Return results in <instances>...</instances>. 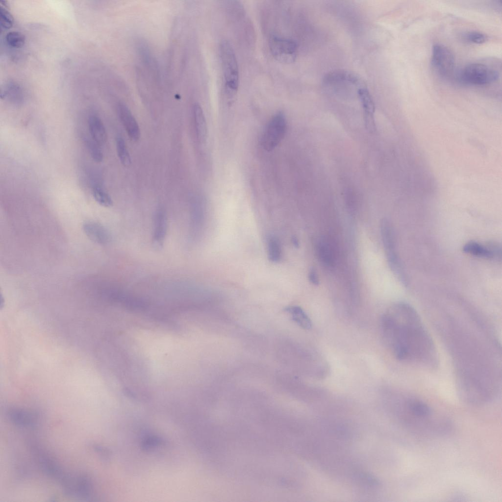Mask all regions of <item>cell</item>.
<instances>
[{
    "instance_id": "1",
    "label": "cell",
    "mask_w": 502,
    "mask_h": 502,
    "mask_svg": "<svg viewBox=\"0 0 502 502\" xmlns=\"http://www.w3.org/2000/svg\"><path fill=\"white\" fill-rule=\"evenodd\" d=\"M380 325L383 339L397 359L426 368L436 366L438 355L434 343L411 305L393 304L383 315Z\"/></svg>"
},
{
    "instance_id": "2",
    "label": "cell",
    "mask_w": 502,
    "mask_h": 502,
    "mask_svg": "<svg viewBox=\"0 0 502 502\" xmlns=\"http://www.w3.org/2000/svg\"><path fill=\"white\" fill-rule=\"evenodd\" d=\"M225 89L226 95L233 98L236 94L239 86V68L236 57L230 43L221 41L219 47Z\"/></svg>"
},
{
    "instance_id": "3",
    "label": "cell",
    "mask_w": 502,
    "mask_h": 502,
    "mask_svg": "<svg viewBox=\"0 0 502 502\" xmlns=\"http://www.w3.org/2000/svg\"><path fill=\"white\" fill-rule=\"evenodd\" d=\"M498 72L482 63H474L466 65L461 71L459 77L464 83L476 86L486 85L496 81Z\"/></svg>"
},
{
    "instance_id": "4",
    "label": "cell",
    "mask_w": 502,
    "mask_h": 502,
    "mask_svg": "<svg viewBox=\"0 0 502 502\" xmlns=\"http://www.w3.org/2000/svg\"><path fill=\"white\" fill-rule=\"evenodd\" d=\"M286 126L285 116L282 112H278L271 118L262 139V144L265 150L272 151L278 145L284 136Z\"/></svg>"
},
{
    "instance_id": "5",
    "label": "cell",
    "mask_w": 502,
    "mask_h": 502,
    "mask_svg": "<svg viewBox=\"0 0 502 502\" xmlns=\"http://www.w3.org/2000/svg\"><path fill=\"white\" fill-rule=\"evenodd\" d=\"M269 45L271 54L277 61L290 64L296 60L298 47L294 41L272 35L269 39Z\"/></svg>"
},
{
    "instance_id": "6",
    "label": "cell",
    "mask_w": 502,
    "mask_h": 502,
    "mask_svg": "<svg viewBox=\"0 0 502 502\" xmlns=\"http://www.w3.org/2000/svg\"><path fill=\"white\" fill-rule=\"evenodd\" d=\"M431 63L437 73L444 77L451 76L454 72V57L447 47L436 44L432 47Z\"/></svg>"
},
{
    "instance_id": "7",
    "label": "cell",
    "mask_w": 502,
    "mask_h": 502,
    "mask_svg": "<svg viewBox=\"0 0 502 502\" xmlns=\"http://www.w3.org/2000/svg\"><path fill=\"white\" fill-rule=\"evenodd\" d=\"M380 231L388 263L394 273H398L402 271V269L396 252L392 227L389 221L386 219H383L381 220Z\"/></svg>"
},
{
    "instance_id": "8",
    "label": "cell",
    "mask_w": 502,
    "mask_h": 502,
    "mask_svg": "<svg viewBox=\"0 0 502 502\" xmlns=\"http://www.w3.org/2000/svg\"><path fill=\"white\" fill-rule=\"evenodd\" d=\"M323 82L325 85L335 87L349 85L355 86L359 89L365 86L358 75L344 70H334L327 73L323 78Z\"/></svg>"
},
{
    "instance_id": "9",
    "label": "cell",
    "mask_w": 502,
    "mask_h": 502,
    "mask_svg": "<svg viewBox=\"0 0 502 502\" xmlns=\"http://www.w3.org/2000/svg\"><path fill=\"white\" fill-rule=\"evenodd\" d=\"M466 253L487 259H501V248L496 243H490L484 245L475 241L466 243L463 247Z\"/></svg>"
},
{
    "instance_id": "10",
    "label": "cell",
    "mask_w": 502,
    "mask_h": 502,
    "mask_svg": "<svg viewBox=\"0 0 502 502\" xmlns=\"http://www.w3.org/2000/svg\"><path fill=\"white\" fill-rule=\"evenodd\" d=\"M117 109L119 117L129 138L133 141H138L140 137V130L132 113L123 103H119Z\"/></svg>"
},
{
    "instance_id": "11",
    "label": "cell",
    "mask_w": 502,
    "mask_h": 502,
    "mask_svg": "<svg viewBox=\"0 0 502 502\" xmlns=\"http://www.w3.org/2000/svg\"><path fill=\"white\" fill-rule=\"evenodd\" d=\"M83 230L87 236L96 243L105 245L110 242V236L108 230L100 224L86 222L83 225Z\"/></svg>"
},
{
    "instance_id": "12",
    "label": "cell",
    "mask_w": 502,
    "mask_h": 502,
    "mask_svg": "<svg viewBox=\"0 0 502 502\" xmlns=\"http://www.w3.org/2000/svg\"><path fill=\"white\" fill-rule=\"evenodd\" d=\"M167 218L165 212L159 209L155 214L152 241L155 248L163 246L167 231Z\"/></svg>"
},
{
    "instance_id": "13",
    "label": "cell",
    "mask_w": 502,
    "mask_h": 502,
    "mask_svg": "<svg viewBox=\"0 0 502 502\" xmlns=\"http://www.w3.org/2000/svg\"><path fill=\"white\" fill-rule=\"evenodd\" d=\"M88 127L92 140L100 146H103L107 140V134L101 119L96 115L88 119Z\"/></svg>"
},
{
    "instance_id": "14",
    "label": "cell",
    "mask_w": 502,
    "mask_h": 502,
    "mask_svg": "<svg viewBox=\"0 0 502 502\" xmlns=\"http://www.w3.org/2000/svg\"><path fill=\"white\" fill-rule=\"evenodd\" d=\"M193 114L197 138L200 142L205 143L207 137V127L204 114L201 106L195 103Z\"/></svg>"
},
{
    "instance_id": "15",
    "label": "cell",
    "mask_w": 502,
    "mask_h": 502,
    "mask_svg": "<svg viewBox=\"0 0 502 502\" xmlns=\"http://www.w3.org/2000/svg\"><path fill=\"white\" fill-rule=\"evenodd\" d=\"M7 414L13 423L19 426H31L37 422L35 413L23 409L12 408L8 410Z\"/></svg>"
},
{
    "instance_id": "16",
    "label": "cell",
    "mask_w": 502,
    "mask_h": 502,
    "mask_svg": "<svg viewBox=\"0 0 502 502\" xmlns=\"http://www.w3.org/2000/svg\"><path fill=\"white\" fill-rule=\"evenodd\" d=\"M292 319L301 327L309 330L312 327V322L303 310L298 306H289L285 308Z\"/></svg>"
},
{
    "instance_id": "17",
    "label": "cell",
    "mask_w": 502,
    "mask_h": 502,
    "mask_svg": "<svg viewBox=\"0 0 502 502\" xmlns=\"http://www.w3.org/2000/svg\"><path fill=\"white\" fill-rule=\"evenodd\" d=\"M357 93L364 110L366 120L368 123L373 122L375 104L371 94L365 87L359 88Z\"/></svg>"
},
{
    "instance_id": "18",
    "label": "cell",
    "mask_w": 502,
    "mask_h": 502,
    "mask_svg": "<svg viewBox=\"0 0 502 502\" xmlns=\"http://www.w3.org/2000/svg\"><path fill=\"white\" fill-rule=\"evenodd\" d=\"M2 97L13 102H19L23 100V91L17 83L11 81L7 83L2 90L1 97Z\"/></svg>"
},
{
    "instance_id": "19",
    "label": "cell",
    "mask_w": 502,
    "mask_h": 502,
    "mask_svg": "<svg viewBox=\"0 0 502 502\" xmlns=\"http://www.w3.org/2000/svg\"><path fill=\"white\" fill-rule=\"evenodd\" d=\"M92 485L89 478L80 475L75 478V494L83 498H88L92 493Z\"/></svg>"
},
{
    "instance_id": "20",
    "label": "cell",
    "mask_w": 502,
    "mask_h": 502,
    "mask_svg": "<svg viewBox=\"0 0 502 502\" xmlns=\"http://www.w3.org/2000/svg\"><path fill=\"white\" fill-rule=\"evenodd\" d=\"M268 253L269 260L272 262H278L281 257V248L278 239L271 236L268 240Z\"/></svg>"
},
{
    "instance_id": "21",
    "label": "cell",
    "mask_w": 502,
    "mask_h": 502,
    "mask_svg": "<svg viewBox=\"0 0 502 502\" xmlns=\"http://www.w3.org/2000/svg\"><path fill=\"white\" fill-rule=\"evenodd\" d=\"M25 37L20 32L12 31L7 32L4 36L6 45L12 49H19L25 43Z\"/></svg>"
},
{
    "instance_id": "22",
    "label": "cell",
    "mask_w": 502,
    "mask_h": 502,
    "mask_svg": "<svg viewBox=\"0 0 502 502\" xmlns=\"http://www.w3.org/2000/svg\"><path fill=\"white\" fill-rule=\"evenodd\" d=\"M116 149L122 164L126 167H129L131 163V158L125 140L121 137L119 136L116 138Z\"/></svg>"
},
{
    "instance_id": "23",
    "label": "cell",
    "mask_w": 502,
    "mask_h": 502,
    "mask_svg": "<svg viewBox=\"0 0 502 502\" xmlns=\"http://www.w3.org/2000/svg\"><path fill=\"white\" fill-rule=\"evenodd\" d=\"M318 255L323 263L331 266L334 263V256L331 249L326 243H319L317 247Z\"/></svg>"
},
{
    "instance_id": "24",
    "label": "cell",
    "mask_w": 502,
    "mask_h": 502,
    "mask_svg": "<svg viewBox=\"0 0 502 502\" xmlns=\"http://www.w3.org/2000/svg\"><path fill=\"white\" fill-rule=\"evenodd\" d=\"M92 194L96 201L100 205L105 207H109L113 205L111 197L102 188L95 187L93 189Z\"/></svg>"
},
{
    "instance_id": "25",
    "label": "cell",
    "mask_w": 502,
    "mask_h": 502,
    "mask_svg": "<svg viewBox=\"0 0 502 502\" xmlns=\"http://www.w3.org/2000/svg\"><path fill=\"white\" fill-rule=\"evenodd\" d=\"M86 145L89 153L92 159L97 163L101 162L103 160V153L100 146L94 141L88 140Z\"/></svg>"
},
{
    "instance_id": "26",
    "label": "cell",
    "mask_w": 502,
    "mask_h": 502,
    "mask_svg": "<svg viewBox=\"0 0 502 502\" xmlns=\"http://www.w3.org/2000/svg\"><path fill=\"white\" fill-rule=\"evenodd\" d=\"M14 18L12 15L4 8H0V27L1 30L10 28L13 25Z\"/></svg>"
},
{
    "instance_id": "27",
    "label": "cell",
    "mask_w": 502,
    "mask_h": 502,
    "mask_svg": "<svg viewBox=\"0 0 502 502\" xmlns=\"http://www.w3.org/2000/svg\"><path fill=\"white\" fill-rule=\"evenodd\" d=\"M464 38L467 42L479 44L483 43L486 40V36L483 33L478 31H470L464 35Z\"/></svg>"
},
{
    "instance_id": "28",
    "label": "cell",
    "mask_w": 502,
    "mask_h": 502,
    "mask_svg": "<svg viewBox=\"0 0 502 502\" xmlns=\"http://www.w3.org/2000/svg\"><path fill=\"white\" fill-rule=\"evenodd\" d=\"M162 442L161 439L155 436L147 437L142 442V447L144 450H149L161 444Z\"/></svg>"
},
{
    "instance_id": "29",
    "label": "cell",
    "mask_w": 502,
    "mask_h": 502,
    "mask_svg": "<svg viewBox=\"0 0 502 502\" xmlns=\"http://www.w3.org/2000/svg\"><path fill=\"white\" fill-rule=\"evenodd\" d=\"M308 278L310 282L315 285H318L319 280L317 272L314 269H311L308 274Z\"/></svg>"
},
{
    "instance_id": "30",
    "label": "cell",
    "mask_w": 502,
    "mask_h": 502,
    "mask_svg": "<svg viewBox=\"0 0 502 502\" xmlns=\"http://www.w3.org/2000/svg\"><path fill=\"white\" fill-rule=\"evenodd\" d=\"M94 449L98 452L101 455L106 458H108L109 456V452L106 449L98 445H95Z\"/></svg>"
},
{
    "instance_id": "31",
    "label": "cell",
    "mask_w": 502,
    "mask_h": 502,
    "mask_svg": "<svg viewBox=\"0 0 502 502\" xmlns=\"http://www.w3.org/2000/svg\"><path fill=\"white\" fill-rule=\"evenodd\" d=\"M293 244H294V246L295 247H299V242H298V239L296 238H295V237L293 238Z\"/></svg>"
}]
</instances>
